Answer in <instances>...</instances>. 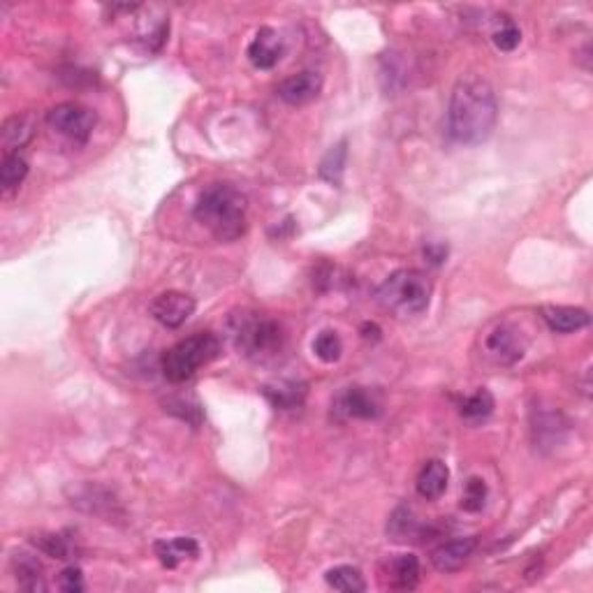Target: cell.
I'll list each match as a JSON object with an SVG mask.
<instances>
[{
	"label": "cell",
	"mask_w": 593,
	"mask_h": 593,
	"mask_svg": "<svg viewBox=\"0 0 593 593\" xmlns=\"http://www.w3.org/2000/svg\"><path fill=\"white\" fill-rule=\"evenodd\" d=\"M498 119V102L492 84L482 77H462L452 89L448 109L449 137L466 146H478L492 137Z\"/></svg>",
	"instance_id": "cell-1"
},
{
	"label": "cell",
	"mask_w": 593,
	"mask_h": 593,
	"mask_svg": "<svg viewBox=\"0 0 593 593\" xmlns=\"http://www.w3.org/2000/svg\"><path fill=\"white\" fill-rule=\"evenodd\" d=\"M246 195L232 183H211L199 192L195 202V218L216 239L234 241L246 232Z\"/></svg>",
	"instance_id": "cell-2"
},
{
	"label": "cell",
	"mask_w": 593,
	"mask_h": 593,
	"mask_svg": "<svg viewBox=\"0 0 593 593\" xmlns=\"http://www.w3.org/2000/svg\"><path fill=\"white\" fill-rule=\"evenodd\" d=\"M376 297L383 304V308L402 316V318L420 316L429 308V301H432V281L422 271L399 269L385 278Z\"/></svg>",
	"instance_id": "cell-3"
},
{
	"label": "cell",
	"mask_w": 593,
	"mask_h": 593,
	"mask_svg": "<svg viewBox=\"0 0 593 593\" xmlns=\"http://www.w3.org/2000/svg\"><path fill=\"white\" fill-rule=\"evenodd\" d=\"M230 334L234 347L248 360H267L274 357L283 346L281 324L264 313L244 311L230 320Z\"/></svg>",
	"instance_id": "cell-4"
},
{
	"label": "cell",
	"mask_w": 593,
	"mask_h": 593,
	"mask_svg": "<svg viewBox=\"0 0 593 593\" xmlns=\"http://www.w3.org/2000/svg\"><path fill=\"white\" fill-rule=\"evenodd\" d=\"M221 353V341L211 332H198L172 346L162 357V373L169 383H183L195 376L199 366L214 362Z\"/></svg>",
	"instance_id": "cell-5"
},
{
	"label": "cell",
	"mask_w": 593,
	"mask_h": 593,
	"mask_svg": "<svg viewBox=\"0 0 593 593\" xmlns=\"http://www.w3.org/2000/svg\"><path fill=\"white\" fill-rule=\"evenodd\" d=\"M47 123L59 135L74 142V144H86L90 135H93L96 114L90 109L77 105V102H63V105H56L54 109H49Z\"/></svg>",
	"instance_id": "cell-6"
},
{
	"label": "cell",
	"mask_w": 593,
	"mask_h": 593,
	"mask_svg": "<svg viewBox=\"0 0 593 593\" xmlns=\"http://www.w3.org/2000/svg\"><path fill=\"white\" fill-rule=\"evenodd\" d=\"M195 313V300L186 293H176V290H169V293L158 294L153 304H151V316L162 324V327H169V330H176L181 324L186 323Z\"/></svg>",
	"instance_id": "cell-7"
},
{
	"label": "cell",
	"mask_w": 593,
	"mask_h": 593,
	"mask_svg": "<svg viewBox=\"0 0 593 593\" xmlns=\"http://www.w3.org/2000/svg\"><path fill=\"white\" fill-rule=\"evenodd\" d=\"M482 346H485L487 357H492L501 366L515 364L524 357V346H521L519 334L505 323L496 324L492 332H487Z\"/></svg>",
	"instance_id": "cell-8"
},
{
	"label": "cell",
	"mask_w": 593,
	"mask_h": 593,
	"mask_svg": "<svg viewBox=\"0 0 593 593\" xmlns=\"http://www.w3.org/2000/svg\"><path fill=\"white\" fill-rule=\"evenodd\" d=\"M334 410L347 420H373L380 415V402L364 387H347L336 396Z\"/></svg>",
	"instance_id": "cell-9"
},
{
	"label": "cell",
	"mask_w": 593,
	"mask_h": 593,
	"mask_svg": "<svg viewBox=\"0 0 593 593\" xmlns=\"http://www.w3.org/2000/svg\"><path fill=\"white\" fill-rule=\"evenodd\" d=\"M323 89V77L318 73H297L285 77L278 84V98L285 100L288 105H306V102L316 100Z\"/></svg>",
	"instance_id": "cell-10"
},
{
	"label": "cell",
	"mask_w": 593,
	"mask_h": 593,
	"mask_svg": "<svg viewBox=\"0 0 593 593\" xmlns=\"http://www.w3.org/2000/svg\"><path fill=\"white\" fill-rule=\"evenodd\" d=\"M283 56V43L278 33L269 26L258 30V35L253 37L251 47H248V59L260 70H271V67L281 60Z\"/></svg>",
	"instance_id": "cell-11"
},
{
	"label": "cell",
	"mask_w": 593,
	"mask_h": 593,
	"mask_svg": "<svg viewBox=\"0 0 593 593\" xmlns=\"http://www.w3.org/2000/svg\"><path fill=\"white\" fill-rule=\"evenodd\" d=\"M478 540L475 538H456L443 542L441 547H436L432 554V564L438 573H455V570L462 568L466 564L471 554H473Z\"/></svg>",
	"instance_id": "cell-12"
},
{
	"label": "cell",
	"mask_w": 593,
	"mask_h": 593,
	"mask_svg": "<svg viewBox=\"0 0 593 593\" xmlns=\"http://www.w3.org/2000/svg\"><path fill=\"white\" fill-rule=\"evenodd\" d=\"M542 318L550 324V330L558 332V334H570V332L584 330L591 323L589 311L577 308V306H545L542 308Z\"/></svg>",
	"instance_id": "cell-13"
},
{
	"label": "cell",
	"mask_w": 593,
	"mask_h": 593,
	"mask_svg": "<svg viewBox=\"0 0 593 593\" xmlns=\"http://www.w3.org/2000/svg\"><path fill=\"white\" fill-rule=\"evenodd\" d=\"M448 482H449V471L448 466H445V462H441V459H429V462L422 466L420 473H417V482H415V487H417V494H420L422 498H426V501H436V498H441L445 494Z\"/></svg>",
	"instance_id": "cell-14"
},
{
	"label": "cell",
	"mask_w": 593,
	"mask_h": 593,
	"mask_svg": "<svg viewBox=\"0 0 593 593\" xmlns=\"http://www.w3.org/2000/svg\"><path fill=\"white\" fill-rule=\"evenodd\" d=\"M199 554V545L192 538H174L156 542V557L165 568H176L181 561L195 558Z\"/></svg>",
	"instance_id": "cell-15"
},
{
	"label": "cell",
	"mask_w": 593,
	"mask_h": 593,
	"mask_svg": "<svg viewBox=\"0 0 593 593\" xmlns=\"http://www.w3.org/2000/svg\"><path fill=\"white\" fill-rule=\"evenodd\" d=\"M35 135V123L33 119L26 114L12 116L3 123V130H0V142L5 146L7 153H14L17 149L26 146Z\"/></svg>",
	"instance_id": "cell-16"
},
{
	"label": "cell",
	"mask_w": 593,
	"mask_h": 593,
	"mask_svg": "<svg viewBox=\"0 0 593 593\" xmlns=\"http://www.w3.org/2000/svg\"><path fill=\"white\" fill-rule=\"evenodd\" d=\"M12 568L17 573L19 587L26 589V591H47L43 566H40L37 558H33L30 554H17L12 561Z\"/></svg>",
	"instance_id": "cell-17"
},
{
	"label": "cell",
	"mask_w": 593,
	"mask_h": 593,
	"mask_svg": "<svg viewBox=\"0 0 593 593\" xmlns=\"http://www.w3.org/2000/svg\"><path fill=\"white\" fill-rule=\"evenodd\" d=\"M264 396L269 399L271 406L281 410H293L304 403L306 385L304 383H276L264 387Z\"/></svg>",
	"instance_id": "cell-18"
},
{
	"label": "cell",
	"mask_w": 593,
	"mask_h": 593,
	"mask_svg": "<svg viewBox=\"0 0 593 593\" xmlns=\"http://www.w3.org/2000/svg\"><path fill=\"white\" fill-rule=\"evenodd\" d=\"M392 587L413 589L420 581V561L413 554H399L390 564Z\"/></svg>",
	"instance_id": "cell-19"
},
{
	"label": "cell",
	"mask_w": 593,
	"mask_h": 593,
	"mask_svg": "<svg viewBox=\"0 0 593 593\" xmlns=\"http://www.w3.org/2000/svg\"><path fill=\"white\" fill-rule=\"evenodd\" d=\"M324 580L332 589L343 593H362L366 591V581L362 573L353 566H336L324 573Z\"/></svg>",
	"instance_id": "cell-20"
},
{
	"label": "cell",
	"mask_w": 593,
	"mask_h": 593,
	"mask_svg": "<svg viewBox=\"0 0 593 593\" xmlns=\"http://www.w3.org/2000/svg\"><path fill=\"white\" fill-rule=\"evenodd\" d=\"M26 174H28V162L19 153H5V158L0 162V186H3V191L10 192L21 186Z\"/></svg>",
	"instance_id": "cell-21"
},
{
	"label": "cell",
	"mask_w": 593,
	"mask_h": 593,
	"mask_svg": "<svg viewBox=\"0 0 593 593\" xmlns=\"http://www.w3.org/2000/svg\"><path fill=\"white\" fill-rule=\"evenodd\" d=\"M346 160H347V142L346 139H341L339 144H334L330 151H327V156H324L323 162H320V176H323L324 181H330V183H339V181H341L343 169H346Z\"/></svg>",
	"instance_id": "cell-22"
},
{
	"label": "cell",
	"mask_w": 593,
	"mask_h": 593,
	"mask_svg": "<svg viewBox=\"0 0 593 593\" xmlns=\"http://www.w3.org/2000/svg\"><path fill=\"white\" fill-rule=\"evenodd\" d=\"M462 415L466 420H482L487 415H492L494 410V396L487 390H478L475 394L466 396L459 406Z\"/></svg>",
	"instance_id": "cell-23"
},
{
	"label": "cell",
	"mask_w": 593,
	"mask_h": 593,
	"mask_svg": "<svg viewBox=\"0 0 593 593\" xmlns=\"http://www.w3.org/2000/svg\"><path fill=\"white\" fill-rule=\"evenodd\" d=\"M313 353H316L318 360L327 362V364L339 362V357H341L343 353V343L341 339H339V334H336V332H320V334L316 336V341H313Z\"/></svg>",
	"instance_id": "cell-24"
},
{
	"label": "cell",
	"mask_w": 593,
	"mask_h": 593,
	"mask_svg": "<svg viewBox=\"0 0 593 593\" xmlns=\"http://www.w3.org/2000/svg\"><path fill=\"white\" fill-rule=\"evenodd\" d=\"M487 482L482 478H471L466 482V489H464V498H462V508L466 512H480V510L485 508L487 503Z\"/></svg>",
	"instance_id": "cell-25"
},
{
	"label": "cell",
	"mask_w": 593,
	"mask_h": 593,
	"mask_svg": "<svg viewBox=\"0 0 593 593\" xmlns=\"http://www.w3.org/2000/svg\"><path fill=\"white\" fill-rule=\"evenodd\" d=\"M33 545L40 547V550L44 551V554H49V557L54 558H70V554H73V550H70V545H67L66 538H60V535L56 534H40L33 538Z\"/></svg>",
	"instance_id": "cell-26"
},
{
	"label": "cell",
	"mask_w": 593,
	"mask_h": 593,
	"mask_svg": "<svg viewBox=\"0 0 593 593\" xmlns=\"http://www.w3.org/2000/svg\"><path fill=\"white\" fill-rule=\"evenodd\" d=\"M521 43V33L512 21H505L501 28L494 33V44H496L501 51H515Z\"/></svg>",
	"instance_id": "cell-27"
},
{
	"label": "cell",
	"mask_w": 593,
	"mask_h": 593,
	"mask_svg": "<svg viewBox=\"0 0 593 593\" xmlns=\"http://www.w3.org/2000/svg\"><path fill=\"white\" fill-rule=\"evenodd\" d=\"M59 587L67 593H79L84 591V575L77 566H70L59 575Z\"/></svg>",
	"instance_id": "cell-28"
},
{
	"label": "cell",
	"mask_w": 593,
	"mask_h": 593,
	"mask_svg": "<svg viewBox=\"0 0 593 593\" xmlns=\"http://www.w3.org/2000/svg\"><path fill=\"white\" fill-rule=\"evenodd\" d=\"M425 255L432 260L433 264H441L445 258H448V246H443V244H432V246L425 248Z\"/></svg>",
	"instance_id": "cell-29"
}]
</instances>
